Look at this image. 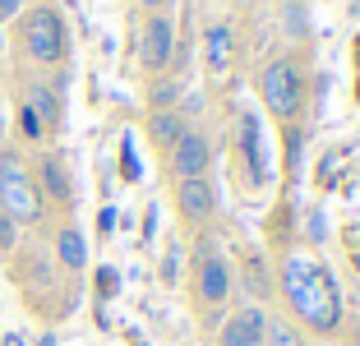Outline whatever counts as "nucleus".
<instances>
[{"mask_svg":"<svg viewBox=\"0 0 360 346\" xmlns=\"http://www.w3.org/2000/svg\"><path fill=\"white\" fill-rule=\"evenodd\" d=\"M282 291L291 300V309L300 314V323H309L314 333H333L342 323V295L333 273L309 254H286L282 259Z\"/></svg>","mask_w":360,"mask_h":346,"instance_id":"obj_1","label":"nucleus"},{"mask_svg":"<svg viewBox=\"0 0 360 346\" xmlns=\"http://www.w3.org/2000/svg\"><path fill=\"white\" fill-rule=\"evenodd\" d=\"M14 37H19V51L28 56L32 65H42V70H56V65H65V56H70V32H65V19H60V10H56L51 0L28 5V10L19 14Z\"/></svg>","mask_w":360,"mask_h":346,"instance_id":"obj_2","label":"nucleus"},{"mask_svg":"<svg viewBox=\"0 0 360 346\" xmlns=\"http://www.w3.org/2000/svg\"><path fill=\"white\" fill-rule=\"evenodd\" d=\"M42 189L32 180V167L23 162L19 148H0V212L14 222V226H32L42 222Z\"/></svg>","mask_w":360,"mask_h":346,"instance_id":"obj_3","label":"nucleus"},{"mask_svg":"<svg viewBox=\"0 0 360 346\" xmlns=\"http://www.w3.org/2000/svg\"><path fill=\"white\" fill-rule=\"evenodd\" d=\"M259 97H264V106L277 115V120H296L300 102H305V84H300L296 60H286V56L268 60L264 74H259Z\"/></svg>","mask_w":360,"mask_h":346,"instance_id":"obj_4","label":"nucleus"},{"mask_svg":"<svg viewBox=\"0 0 360 346\" xmlns=\"http://www.w3.org/2000/svg\"><path fill=\"white\" fill-rule=\"evenodd\" d=\"M139 60H143L148 74H162L176 60V23H171V14H148L143 37H139Z\"/></svg>","mask_w":360,"mask_h":346,"instance_id":"obj_5","label":"nucleus"},{"mask_svg":"<svg viewBox=\"0 0 360 346\" xmlns=\"http://www.w3.org/2000/svg\"><path fill=\"white\" fill-rule=\"evenodd\" d=\"M32 180H37V189H42V199H56L60 208L75 203V180H70V171H65L60 153H42V158H37V171H32Z\"/></svg>","mask_w":360,"mask_h":346,"instance_id":"obj_6","label":"nucleus"},{"mask_svg":"<svg viewBox=\"0 0 360 346\" xmlns=\"http://www.w3.org/2000/svg\"><path fill=\"white\" fill-rule=\"evenodd\" d=\"M171 171H176V180H199L208 171V139L199 129H185L180 143L171 148Z\"/></svg>","mask_w":360,"mask_h":346,"instance_id":"obj_7","label":"nucleus"},{"mask_svg":"<svg viewBox=\"0 0 360 346\" xmlns=\"http://www.w3.org/2000/svg\"><path fill=\"white\" fill-rule=\"evenodd\" d=\"M194 291H199L203 305H222L226 291H231V273L217 254H203L199 250V263H194Z\"/></svg>","mask_w":360,"mask_h":346,"instance_id":"obj_8","label":"nucleus"},{"mask_svg":"<svg viewBox=\"0 0 360 346\" xmlns=\"http://www.w3.org/2000/svg\"><path fill=\"white\" fill-rule=\"evenodd\" d=\"M176 208H180V217L190 222V226H203V222L212 217V185H208V176L180 180L176 185Z\"/></svg>","mask_w":360,"mask_h":346,"instance_id":"obj_9","label":"nucleus"},{"mask_svg":"<svg viewBox=\"0 0 360 346\" xmlns=\"http://www.w3.org/2000/svg\"><path fill=\"white\" fill-rule=\"evenodd\" d=\"M240 158H245V171L255 185L268 180V158H264V134H259V115L245 111L240 115Z\"/></svg>","mask_w":360,"mask_h":346,"instance_id":"obj_10","label":"nucleus"},{"mask_svg":"<svg viewBox=\"0 0 360 346\" xmlns=\"http://www.w3.org/2000/svg\"><path fill=\"white\" fill-rule=\"evenodd\" d=\"M236 60V37L226 23H212L208 32H203V65H208V74H226Z\"/></svg>","mask_w":360,"mask_h":346,"instance_id":"obj_11","label":"nucleus"},{"mask_svg":"<svg viewBox=\"0 0 360 346\" xmlns=\"http://www.w3.org/2000/svg\"><path fill=\"white\" fill-rule=\"evenodd\" d=\"M264 309H240L231 323L222 328V346H264Z\"/></svg>","mask_w":360,"mask_h":346,"instance_id":"obj_12","label":"nucleus"},{"mask_svg":"<svg viewBox=\"0 0 360 346\" xmlns=\"http://www.w3.org/2000/svg\"><path fill=\"white\" fill-rule=\"evenodd\" d=\"M56 259H60V268H70V273L88 268V241H84V231L70 226V222L56 231Z\"/></svg>","mask_w":360,"mask_h":346,"instance_id":"obj_13","label":"nucleus"},{"mask_svg":"<svg viewBox=\"0 0 360 346\" xmlns=\"http://www.w3.org/2000/svg\"><path fill=\"white\" fill-rule=\"evenodd\" d=\"M23 102L37 111V120H42L46 129L60 125V93H56V84H28V97Z\"/></svg>","mask_w":360,"mask_h":346,"instance_id":"obj_14","label":"nucleus"},{"mask_svg":"<svg viewBox=\"0 0 360 346\" xmlns=\"http://www.w3.org/2000/svg\"><path fill=\"white\" fill-rule=\"evenodd\" d=\"M180 134H185V120H180L176 111H148V139L162 153H171V148L180 143Z\"/></svg>","mask_w":360,"mask_h":346,"instance_id":"obj_15","label":"nucleus"},{"mask_svg":"<svg viewBox=\"0 0 360 346\" xmlns=\"http://www.w3.org/2000/svg\"><path fill=\"white\" fill-rule=\"evenodd\" d=\"M176 97H180L176 79H158V84L148 88V106H153V111H176Z\"/></svg>","mask_w":360,"mask_h":346,"instance_id":"obj_16","label":"nucleus"},{"mask_svg":"<svg viewBox=\"0 0 360 346\" xmlns=\"http://www.w3.org/2000/svg\"><path fill=\"white\" fill-rule=\"evenodd\" d=\"M264 346H305L300 342V333L291 323H282V319H273V323L264 328Z\"/></svg>","mask_w":360,"mask_h":346,"instance_id":"obj_17","label":"nucleus"},{"mask_svg":"<svg viewBox=\"0 0 360 346\" xmlns=\"http://www.w3.org/2000/svg\"><path fill=\"white\" fill-rule=\"evenodd\" d=\"M19 129H23V139H28V143H37V139H46V125L37 120V111H32L28 102L19 106Z\"/></svg>","mask_w":360,"mask_h":346,"instance_id":"obj_18","label":"nucleus"},{"mask_svg":"<svg viewBox=\"0 0 360 346\" xmlns=\"http://www.w3.org/2000/svg\"><path fill=\"white\" fill-rule=\"evenodd\" d=\"M282 23H286V32H291V37H305V5H300V0H291V5L282 10Z\"/></svg>","mask_w":360,"mask_h":346,"instance_id":"obj_19","label":"nucleus"},{"mask_svg":"<svg viewBox=\"0 0 360 346\" xmlns=\"http://www.w3.org/2000/svg\"><path fill=\"white\" fill-rule=\"evenodd\" d=\"M120 176H125V180H139V162H134V143H129V139L120 143Z\"/></svg>","mask_w":360,"mask_h":346,"instance_id":"obj_20","label":"nucleus"},{"mask_svg":"<svg viewBox=\"0 0 360 346\" xmlns=\"http://www.w3.org/2000/svg\"><path fill=\"white\" fill-rule=\"evenodd\" d=\"M14 241H19V226H14V222L0 212V250L10 254V250H14Z\"/></svg>","mask_w":360,"mask_h":346,"instance_id":"obj_21","label":"nucleus"},{"mask_svg":"<svg viewBox=\"0 0 360 346\" xmlns=\"http://www.w3.org/2000/svg\"><path fill=\"white\" fill-rule=\"evenodd\" d=\"M23 10H28V0H0V23H10V19H19Z\"/></svg>","mask_w":360,"mask_h":346,"instance_id":"obj_22","label":"nucleus"},{"mask_svg":"<svg viewBox=\"0 0 360 346\" xmlns=\"http://www.w3.org/2000/svg\"><path fill=\"white\" fill-rule=\"evenodd\" d=\"M97 291H102V295H116V273H111V268H102V273H97Z\"/></svg>","mask_w":360,"mask_h":346,"instance_id":"obj_23","label":"nucleus"},{"mask_svg":"<svg viewBox=\"0 0 360 346\" xmlns=\"http://www.w3.org/2000/svg\"><path fill=\"white\" fill-rule=\"evenodd\" d=\"M134 5H139V10H148V14H167L171 0H134Z\"/></svg>","mask_w":360,"mask_h":346,"instance_id":"obj_24","label":"nucleus"},{"mask_svg":"<svg viewBox=\"0 0 360 346\" xmlns=\"http://www.w3.org/2000/svg\"><path fill=\"white\" fill-rule=\"evenodd\" d=\"M97 226H102V231H111V226H116V208H102V217H97Z\"/></svg>","mask_w":360,"mask_h":346,"instance_id":"obj_25","label":"nucleus"},{"mask_svg":"<svg viewBox=\"0 0 360 346\" xmlns=\"http://www.w3.org/2000/svg\"><path fill=\"white\" fill-rule=\"evenodd\" d=\"M5 346H28V342H23L19 333H5Z\"/></svg>","mask_w":360,"mask_h":346,"instance_id":"obj_26","label":"nucleus"}]
</instances>
